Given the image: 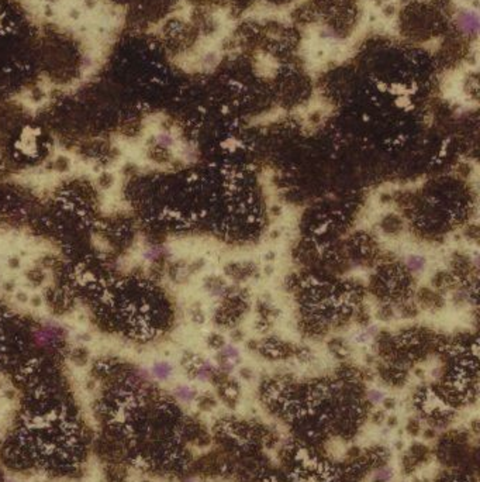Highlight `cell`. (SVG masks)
<instances>
[{"instance_id":"cell-5","label":"cell","mask_w":480,"mask_h":482,"mask_svg":"<svg viewBox=\"0 0 480 482\" xmlns=\"http://www.w3.org/2000/svg\"><path fill=\"white\" fill-rule=\"evenodd\" d=\"M221 357H223L224 359H228V361H231V362H233V359H238L240 352H238V350H237L236 347H233V345H227V347L223 350V352H221Z\"/></svg>"},{"instance_id":"cell-4","label":"cell","mask_w":480,"mask_h":482,"mask_svg":"<svg viewBox=\"0 0 480 482\" xmlns=\"http://www.w3.org/2000/svg\"><path fill=\"white\" fill-rule=\"evenodd\" d=\"M424 264H425V260L421 257V255H416L413 254L407 258V265L410 267L411 271L419 272L424 268Z\"/></svg>"},{"instance_id":"cell-1","label":"cell","mask_w":480,"mask_h":482,"mask_svg":"<svg viewBox=\"0 0 480 482\" xmlns=\"http://www.w3.org/2000/svg\"><path fill=\"white\" fill-rule=\"evenodd\" d=\"M458 27L465 34H476L479 30V16L475 10H463L458 16Z\"/></svg>"},{"instance_id":"cell-11","label":"cell","mask_w":480,"mask_h":482,"mask_svg":"<svg viewBox=\"0 0 480 482\" xmlns=\"http://www.w3.org/2000/svg\"><path fill=\"white\" fill-rule=\"evenodd\" d=\"M31 303H33L34 306H40V305H41V299H40V296H34V298L31 299Z\"/></svg>"},{"instance_id":"cell-12","label":"cell","mask_w":480,"mask_h":482,"mask_svg":"<svg viewBox=\"0 0 480 482\" xmlns=\"http://www.w3.org/2000/svg\"><path fill=\"white\" fill-rule=\"evenodd\" d=\"M17 300L18 302H27V295L26 293H17Z\"/></svg>"},{"instance_id":"cell-10","label":"cell","mask_w":480,"mask_h":482,"mask_svg":"<svg viewBox=\"0 0 480 482\" xmlns=\"http://www.w3.org/2000/svg\"><path fill=\"white\" fill-rule=\"evenodd\" d=\"M369 339H370V336H369L366 332H363V333H359V334H357V336H355V340H357L358 343H366Z\"/></svg>"},{"instance_id":"cell-2","label":"cell","mask_w":480,"mask_h":482,"mask_svg":"<svg viewBox=\"0 0 480 482\" xmlns=\"http://www.w3.org/2000/svg\"><path fill=\"white\" fill-rule=\"evenodd\" d=\"M60 334H61L60 329H57L54 326H48V327H45V329L40 330L37 333V340L43 343V344H51L57 339H60Z\"/></svg>"},{"instance_id":"cell-7","label":"cell","mask_w":480,"mask_h":482,"mask_svg":"<svg viewBox=\"0 0 480 482\" xmlns=\"http://www.w3.org/2000/svg\"><path fill=\"white\" fill-rule=\"evenodd\" d=\"M158 142L161 145H164V147H169V145L174 144V140H172V137L169 134H159L158 136Z\"/></svg>"},{"instance_id":"cell-6","label":"cell","mask_w":480,"mask_h":482,"mask_svg":"<svg viewBox=\"0 0 480 482\" xmlns=\"http://www.w3.org/2000/svg\"><path fill=\"white\" fill-rule=\"evenodd\" d=\"M176 395H178L180 399H183V401H190V399L194 398V392H193L190 388H187V386H180V388L176 391Z\"/></svg>"},{"instance_id":"cell-3","label":"cell","mask_w":480,"mask_h":482,"mask_svg":"<svg viewBox=\"0 0 480 482\" xmlns=\"http://www.w3.org/2000/svg\"><path fill=\"white\" fill-rule=\"evenodd\" d=\"M171 372H172V367L168 362H157L152 367V374L159 379H166Z\"/></svg>"},{"instance_id":"cell-8","label":"cell","mask_w":480,"mask_h":482,"mask_svg":"<svg viewBox=\"0 0 480 482\" xmlns=\"http://www.w3.org/2000/svg\"><path fill=\"white\" fill-rule=\"evenodd\" d=\"M159 254H161V248L159 247H152V248H149L148 251L145 253V258L149 260V261H154Z\"/></svg>"},{"instance_id":"cell-13","label":"cell","mask_w":480,"mask_h":482,"mask_svg":"<svg viewBox=\"0 0 480 482\" xmlns=\"http://www.w3.org/2000/svg\"><path fill=\"white\" fill-rule=\"evenodd\" d=\"M4 286H6V290H10V289H11V283H9V282H7V283H6Z\"/></svg>"},{"instance_id":"cell-9","label":"cell","mask_w":480,"mask_h":482,"mask_svg":"<svg viewBox=\"0 0 480 482\" xmlns=\"http://www.w3.org/2000/svg\"><path fill=\"white\" fill-rule=\"evenodd\" d=\"M369 398H370L373 402H380V401L383 399V394H382V392H379V391H370V392H369Z\"/></svg>"}]
</instances>
